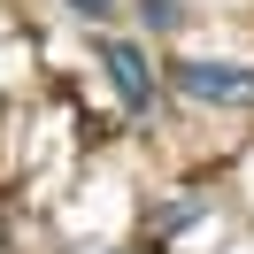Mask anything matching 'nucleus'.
Here are the masks:
<instances>
[{
    "mask_svg": "<svg viewBox=\"0 0 254 254\" xmlns=\"http://www.w3.org/2000/svg\"><path fill=\"white\" fill-rule=\"evenodd\" d=\"M69 8H77V16H108V0H69Z\"/></svg>",
    "mask_w": 254,
    "mask_h": 254,
    "instance_id": "obj_3",
    "label": "nucleus"
},
{
    "mask_svg": "<svg viewBox=\"0 0 254 254\" xmlns=\"http://www.w3.org/2000/svg\"><path fill=\"white\" fill-rule=\"evenodd\" d=\"M100 69H108V85L124 93V108H146L154 100V62H146V47H131V39H100Z\"/></svg>",
    "mask_w": 254,
    "mask_h": 254,
    "instance_id": "obj_2",
    "label": "nucleus"
},
{
    "mask_svg": "<svg viewBox=\"0 0 254 254\" xmlns=\"http://www.w3.org/2000/svg\"><path fill=\"white\" fill-rule=\"evenodd\" d=\"M177 93L208 100V108H254V69L247 62H185L177 69Z\"/></svg>",
    "mask_w": 254,
    "mask_h": 254,
    "instance_id": "obj_1",
    "label": "nucleus"
}]
</instances>
